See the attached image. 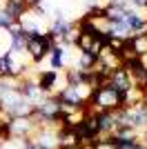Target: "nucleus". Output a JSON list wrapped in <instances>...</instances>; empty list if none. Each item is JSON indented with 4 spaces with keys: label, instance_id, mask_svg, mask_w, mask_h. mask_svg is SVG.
Returning <instances> with one entry per match:
<instances>
[{
    "label": "nucleus",
    "instance_id": "nucleus-9",
    "mask_svg": "<svg viewBox=\"0 0 147 149\" xmlns=\"http://www.w3.org/2000/svg\"><path fill=\"white\" fill-rule=\"evenodd\" d=\"M132 47H134V56L147 58V33H145V31L132 36Z\"/></svg>",
    "mask_w": 147,
    "mask_h": 149
},
{
    "label": "nucleus",
    "instance_id": "nucleus-18",
    "mask_svg": "<svg viewBox=\"0 0 147 149\" xmlns=\"http://www.w3.org/2000/svg\"><path fill=\"white\" fill-rule=\"evenodd\" d=\"M145 33H147V29H145Z\"/></svg>",
    "mask_w": 147,
    "mask_h": 149
},
{
    "label": "nucleus",
    "instance_id": "nucleus-14",
    "mask_svg": "<svg viewBox=\"0 0 147 149\" xmlns=\"http://www.w3.org/2000/svg\"><path fill=\"white\" fill-rule=\"evenodd\" d=\"M132 5H134L136 9H145L147 11V0H132Z\"/></svg>",
    "mask_w": 147,
    "mask_h": 149
},
{
    "label": "nucleus",
    "instance_id": "nucleus-19",
    "mask_svg": "<svg viewBox=\"0 0 147 149\" xmlns=\"http://www.w3.org/2000/svg\"><path fill=\"white\" fill-rule=\"evenodd\" d=\"M145 18H147V16H145Z\"/></svg>",
    "mask_w": 147,
    "mask_h": 149
},
{
    "label": "nucleus",
    "instance_id": "nucleus-16",
    "mask_svg": "<svg viewBox=\"0 0 147 149\" xmlns=\"http://www.w3.org/2000/svg\"><path fill=\"white\" fill-rule=\"evenodd\" d=\"M145 105H147V96H145Z\"/></svg>",
    "mask_w": 147,
    "mask_h": 149
},
{
    "label": "nucleus",
    "instance_id": "nucleus-5",
    "mask_svg": "<svg viewBox=\"0 0 147 149\" xmlns=\"http://www.w3.org/2000/svg\"><path fill=\"white\" fill-rule=\"evenodd\" d=\"M123 22L127 25V29L132 31V36H136V33H143V31L147 29V18L143 16L138 9H125V18H123Z\"/></svg>",
    "mask_w": 147,
    "mask_h": 149
},
{
    "label": "nucleus",
    "instance_id": "nucleus-11",
    "mask_svg": "<svg viewBox=\"0 0 147 149\" xmlns=\"http://www.w3.org/2000/svg\"><path fill=\"white\" fill-rule=\"evenodd\" d=\"M11 51V36H9V31L0 29V56H5Z\"/></svg>",
    "mask_w": 147,
    "mask_h": 149
},
{
    "label": "nucleus",
    "instance_id": "nucleus-1",
    "mask_svg": "<svg viewBox=\"0 0 147 149\" xmlns=\"http://www.w3.org/2000/svg\"><path fill=\"white\" fill-rule=\"evenodd\" d=\"M27 36L29 38H27V45H24V54H27L29 60L38 67L43 60L49 58V54H51V49L56 47V42L47 31H45V33H27Z\"/></svg>",
    "mask_w": 147,
    "mask_h": 149
},
{
    "label": "nucleus",
    "instance_id": "nucleus-2",
    "mask_svg": "<svg viewBox=\"0 0 147 149\" xmlns=\"http://www.w3.org/2000/svg\"><path fill=\"white\" fill-rule=\"evenodd\" d=\"M36 85L45 96H54L56 91L67 87L65 69L62 71H56V69H36Z\"/></svg>",
    "mask_w": 147,
    "mask_h": 149
},
{
    "label": "nucleus",
    "instance_id": "nucleus-10",
    "mask_svg": "<svg viewBox=\"0 0 147 149\" xmlns=\"http://www.w3.org/2000/svg\"><path fill=\"white\" fill-rule=\"evenodd\" d=\"M94 42H96V38L87 36V33H78L76 42H74V49H78V51H89Z\"/></svg>",
    "mask_w": 147,
    "mask_h": 149
},
{
    "label": "nucleus",
    "instance_id": "nucleus-8",
    "mask_svg": "<svg viewBox=\"0 0 147 149\" xmlns=\"http://www.w3.org/2000/svg\"><path fill=\"white\" fill-rule=\"evenodd\" d=\"M27 9H29V7H27L24 0H7L5 2V11L11 16L13 22H20V18L27 13Z\"/></svg>",
    "mask_w": 147,
    "mask_h": 149
},
{
    "label": "nucleus",
    "instance_id": "nucleus-6",
    "mask_svg": "<svg viewBox=\"0 0 147 149\" xmlns=\"http://www.w3.org/2000/svg\"><path fill=\"white\" fill-rule=\"evenodd\" d=\"M49 69H56V71H62L67 69V51L62 45H56L51 54H49Z\"/></svg>",
    "mask_w": 147,
    "mask_h": 149
},
{
    "label": "nucleus",
    "instance_id": "nucleus-7",
    "mask_svg": "<svg viewBox=\"0 0 147 149\" xmlns=\"http://www.w3.org/2000/svg\"><path fill=\"white\" fill-rule=\"evenodd\" d=\"M78 147V138L69 127H58V149H76Z\"/></svg>",
    "mask_w": 147,
    "mask_h": 149
},
{
    "label": "nucleus",
    "instance_id": "nucleus-3",
    "mask_svg": "<svg viewBox=\"0 0 147 149\" xmlns=\"http://www.w3.org/2000/svg\"><path fill=\"white\" fill-rule=\"evenodd\" d=\"M18 25L22 27L27 33H45V31H47L45 29V25H47L45 9L43 7H31V9H27V13L20 18Z\"/></svg>",
    "mask_w": 147,
    "mask_h": 149
},
{
    "label": "nucleus",
    "instance_id": "nucleus-13",
    "mask_svg": "<svg viewBox=\"0 0 147 149\" xmlns=\"http://www.w3.org/2000/svg\"><path fill=\"white\" fill-rule=\"evenodd\" d=\"M0 149H22V140H16V138H11V140H7V143L0 145Z\"/></svg>",
    "mask_w": 147,
    "mask_h": 149
},
{
    "label": "nucleus",
    "instance_id": "nucleus-17",
    "mask_svg": "<svg viewBox=\"0 0 147 149\" xmlns=\"http://www.w3.org/2000/svg\"><path fill=\"white\" fill-rule=\"evenodd\" d=\"M76 149H83V147H76Z\"/></svg>",
    "mask_w": 147,
    "mask_h": 149
},
{
    "label": "nucleus",
    "instance_id": "nucleus-12",
    "mask_svg": "<svg viewBox=\"0 0 147 149\" xmlns=\"http://www.w3.org/2000/svg\"><path fill=\"white\" fill-rule=\"evenodd\" d=\"M92 149H116L114 145V136H105V138H98L96 143H94Z\"/></svg>",
    "mask_w": 147,
    "mask_h": 149
},
{
    "label": "nucleus",
    "instance_id": "nucleus-4",
    "mask_svg": "<svg viewBox=\"0 0 147 149\" xmlns=\"http://www.w3.org/2000/svg\"><path fill=\"white\" fill-rule=\"evenodd\" d=\"M38 127H40V125L36 123L34 116H16V118H11V125H9L11 138H16V140L34 138V134H36Z\"/></svg>",
    "mask_w": 147,
    "mask_h": 149
},
{
    "label": "nucleus",
    "instance_id": "nucleus-15",
    "mask_svg": "<svg viewBox=\"0 0 147 149\" xmlns=\"http://www.w3.org/2000/svg\"><path fill=\"white\" fill-rule=\"evenodd\" d=\"M24 2H27V7H40V0H24Z\"/></svg>",
    "mask_w": 147,
    "mask_h": 149
}]
</instances>
